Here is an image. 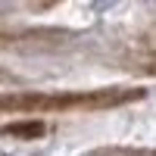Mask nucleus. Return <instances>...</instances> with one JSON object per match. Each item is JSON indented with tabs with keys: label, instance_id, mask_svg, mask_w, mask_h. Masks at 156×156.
I'll return each instance as SVG.
<instances>
[{
	"label": "nucleus",
	"instance_id": "obj_1",
	"mask_svg": "<svg viewBox=\"0 0 156 156\" xmlns=\"http://www.w3.org/2000/svg\"><path fill=\"white\" fill-rule=\"evenodd\" d=\"M6 134H28V137H34V134H41L44 131V125L41 122H28V125H9V128H3Z\"/></svg>",
	"mask_w": 156,
	"mask_h": 156
},
{
	"label": "nucleus",
	"instance_id": "obj_2",
	"mask_svg": "<svg viewBox=\"0 0 156 156\" xmlns=\"http://www.w3.org/2000/svg\"><path fill=\"white\" fill-rule=\"evenodd\" d=\"M106 3H112V0H97V3H94V6H106Z\"/></svg>",
	"mask_w": 156,
	"mask_h": 156
}]
</instances>
